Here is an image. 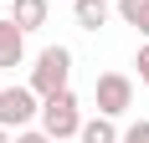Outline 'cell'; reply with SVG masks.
Masks as SVG:
<instances>
[{
    "instance_id": "cell-14",
    "label": "cell",
    "mask_w": 149,
    "mask_h": 143,
    "mask_svg": "<svg viewBox=\"0 0 149 143\" xmlns=\"http://www.w3.org/2000/svg\"><path fill=\"white\" fill-rule=\"evenodd\" d=\"M67 143H77V138H67Z\"/></svg>"
},
{
    "instance_id": "cell-2",
    "label": "cell",
    "mask_w": 149,
    "mask_h": 143,
    "mask_svg": "<svg viewBox=\"0 0 149 143\" xmlns=\"http://www.w3.org/2000/svg\"><path fill=\"white\" fill-rule=\"evenodd\" d=\"M72 82V51L67 46H41V56H36V67H31V92L36 97H52V92H62V87Z\"/></svg>"
},
{
    "instance_id": "cell-7",
    "label": "cell",
    "mask_w": 149,
    "mask_h": 143,
    "mask_svg": "<svg viewBox=\"0 0 149 143\" xmlns=\"http://www.w3.org/2000/svg\"><path fill=\"white\" fill-rule=\"evenodd\" d=\"M5 5H10V21L26 31V36H31V31H41L46 15H52V0H5Z\"/></svg>"
},
{
    "instance_id": "cell-4",
    "label": "cell",
    "mask_w": 149,
    "mask_h": 143,
    "mask_svg": "<svg viewBox=\"0 0 149 143\" xmlns=\"http://www.w3.org/2000/svg\"><path fill=\"white\" fill-rule=\"evenodd\" d=\"M36 113H41V97L31 87H0V128L21 133L36 123Z\"/></svg>"
},
{
    "instance_id": "cell-3",
    "label": "cell",
    "mask_w": 149,
    "mask_h": 143,
    "mask_svg": "<svg viewBox=\"0 0 149 143\" xmlns=\"http://www.w3.org/2000/svg\"><path fill=\"white\" fill-rule=\"evenodd\" d=\"M93 102H98L103 118H123L129 107H134V77H129V72H98Z\"/></svg>"
},
{
    "instance_id": "cell-9",
    "label": "cell",
    "mask_w": 149,
    "mask_h": 143,
    "mask_svg": "<svg viewBox=\"0 0 149 143\" xmlns=\"http://www.w3.org/2000/svg\"><path fill=\"white\" fill-rule=\"evenodd\" d=\"M113 15L123 26H134L139 36H149V0H113Z\"/></svg>"
},
{
    "instance_id": "cell-8",
    "label": "cell",
    "mask_w": 149,
    "mask_h": 143,
    "mask_svg": "<svg viewBox=\"0 0 149 143\" xmlns=\"http://www.w3.org/2000/svg\"><path fill=\"white\" fill-rule=\"evenodd\" d=\"M118 118H82V128H77V143H118Z\"/></svg>"
},
{
    "instance_id": "cell-13",
    "label": "cell",
    "mask_w": 149,
    "mask_h": 143,
    "mask_svg": "<svg viewBox=\"0 0 149 143\" xmlns=\"http://www.w3.org/2000/svg\"><path fill=\"white\" fill-rule=\"evenodd\" d=\"M0 143H15V133H10V128H0Z\"/></svg>"
},
{
    "instance_id": "cell-1",
    "label": "cell",
    "mask_w": 149,
    "mask_h": 143,
    "mask_svg": "<svg viewBox=\"0 0 149 143\" xmlns=\"http://www.w3.org/2000/svg\"><path fill=\"white\" fill-rule=\"evenodd\" d=\"M36 123H41L46 133L57 143L77 138V128H82V102H77L72 87H62V92H52V97H41V113H36Z\"/></svg>"
},
{
    "instance_id": "cell-5",
    "label": "cell",
    "mask_w": 149,
    "mask_h": 143,
    "mask_svg": "<svg viewBox=\"0 0 149 143\" xmlns=\"http://www.w3.org/2000/svg\"><path fill=\"white\" fill-rule=\"evenodd\" d=\"M21 61H26V31L10 15H0V72H15Z\"/></svg>"
},
{
    "instance_id": "cell-12",
    "label": "cell",
    "mask_w": 149,
    "mask_h": 143,
    "mask_svg": "<svg viewBox=\"0 0 149 143\" xmlns=\"http://www.w3.org/2000/svg\"><path fill=\"white\" fill-rule=\"evenodd\" d=\"M134 67H139V82L149 87V41H144V46H139V51H134Z\"/></svg>"
},
{
    "instance_id": "cell-11",
    "label": "cell",
    "mask_w": 149,
    "mask_h": 143,
    "mask_svg": "<svg viewBox=\"0 0 149 143\" xmlns=\"http://www.w3.org/2000/svg\"><path fill=\"white\" fill-rule=\"evenodd\" d=\"M118 143H149V118H139V123H129Z\"/></svg>"
},
{
    "instance_id": "cell-10",
    "label": "cell",
    "mask_w": 149,
    "mask_h": 143,
    "mask_svg": "<svg viewBox=\"0 0 149 143\" xmlns=\"http://www.w3.org/2000/svg\"><path fill=\"white\" fill-rule=\"evenodd\" d=\"M15 143H57V138H52L41 123H31V128H21V133H15Z\"/></svg>"
},
{
    "instance_id": "cell-6",
    "label": "cell",
    "mask_w": 149,
    "mask_h": 143,
    "mask_svg": "<svg viewBox=\"0 0 149 143\" xmlns=\"http://www.w3.org/2000/svg\"><path fill=\"white\" fill-rule=\"evenodd\" d=\"M72 21H77L82 31L98 36V31L113 21V0H72Z\"/></svg>"
}]
</instances>
